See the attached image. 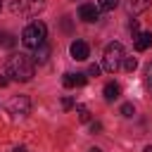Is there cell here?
Segmentation results:
<instances>
[{
  "label": "cell",
  "mask_w": 152,
  "mask_h": 152,
  "mask_svg": "<svg viewBox=\"0 0 152 152\" xmlns=\"http://www.w3.org/2000/svg\"><path fill=\"white\" fill-rule=\"evenodd\" d=\"M45 36H48V26H45L43 21H31V24L21 31V43H24L26 48L36 50V48H40V45L45 43Z\"/></svg>",
  "instance_id": "2"
},
{
  "label": "cell",
  "mask_w": 152,
  "mask_h": 152,
  "mask_svg": "<svg viewBox=\"0 0 152 152\" xmlns=\"http://www.w3.org/2000/svg\"><path fill=\"white\" fill-rule=\"evenodd\" d=\"M142 152H152V145H147V147H145V150H142Z\"/></svg>",
  "instance_id": "25"
},
{
  "label": "cell",
  "mask_w": 152,
  "mask_h": 152,
  "mask_svg": "<svg viewBox=\"0 0 152 152\" xmlns=\"http://www.w3.org/2000/svg\"><path fill=\"white\" fill-rule=\"evenodd\" d=\"M50 52H52V50H50L48 43H43L40 48H36V50H33V64H45L48 57H50Z\"/></svg>",
  "instance_id": "9"
},
{
  "label": "cell",
  "mask_w": 152,
  "mask_h": 152,
  "mask_svg": "<svg viewBox=\"0 0 152 152\" xmlns=\"http://www.w3.org/2000/svg\"><path fill=\"white\" fill-rule=\"evenodd\" d=\"M116 5H119V0H97V7H100V10H104V12L116 10Z\"/></svg>",
  "instance_id": "14"
},
{
  "label": "cell",
  "mask_w": 152,
  "mask_h": 152,
  "mask_svg": "<svg viewBox=\"0 0 152 152\" xmlns=\"http://www.w3.org/2000/svg\"><path fill=\"white\" fill-rule=\"evenodd\" d=\"M145 83H147V88L152 90V62H150L147 69H145Z\"/></svg>",
  "instance_id": "17"
},
{
  "label": "cell",
  "mask_w": 152,
  "mask_h": 152,
  "mask_svg": "<svg viewBox=\"0 0 152 152\" xmlns=\"http://www.w3.org/2000/svg\"><path fill=\"white\" fill-rule=\"evenodd\" d=\"M7 109H10L12 114L24 116V114H28V112H31V100H28L26 95H14V97L7 102Z\"/></svg>",
  "instance_id": "4"
},
{
  "label": "cell",
  "mask_w": 152,
  "mask_h": 152,
  "mask_svg": "<svg viewBox=\"0 0 152 152\" xmlns=\"http://www.w3.org/2000/svg\"><path fill=\"white\" fill-rule=\"evenodd\" d=\"M14 152H26V147H24V145H17V147H14Z\"/></svg>",
  "instance_id": "23"
},
{
  "label": "cell",
  "mask_w": 152,
  "mask_h": 152,
  "mask_svg": "<svg viewBox=\"0 0 152 152\" xmlns=\"http://www.w3.org/2000/svg\"><path fill=\"white\" fill-rule=\"evenodd\" d=\"M121 114H124L126 119H131V116L135 114V107H133L131 102H126V104H121Z\"/></svg>",
  "instance_id": "16"
},
{
  "label": "cell",
  "mask_w": 152,
  "mask_h": 152,
  "mask_svg": "<svg viewBox=\"0 0 152 152\" xmlns=\"http://www.w3.org/2000/svg\"><path fill=\"white\" fill-rule=\"evenodd\" d=\"M88 152H102V150H100V147H90Z\"/></svg>",
  "instance_id": "24"
},
{
  "label": "cell",
  "mask_w": 152,
  "mask_h": 152,
  "mask_svg": "<svg viewBox=\"0 0 152 152\" xmlns=\"http://www.w3.org/2000/svg\"><path fill=\"white\" fill-rule=\"evenodd\" d=\"M88 74H90V76H100V66H97V64H90V66H88Z\"/></svg>",
  "instance_id": "20"
},
{
  "label": "cell",
  "mask_w": 152,
  "mask_h": 152,
  "mask_svg": "<svg viewBox=\"0 0 152 152\" xmlns=\"http://www.w3.org/2000/svg\"><path fill=\"white\" fill-rule=\"evenodd\" d=\"M135 66H138V59L135 57H124V69L126 71H135Z\"/></svg>",
  "instance_id": "15"
},
{
  "label": "cell",
  "mask_w": 152,
  "mask_h": 152,
  "mask_svg": "<svg viewBox=\"0 0 152 152\" xmlns=\"http://www.w3.org/2000/svg\"><path fill=\"white\" fill-rule=\"evenodd\" d=\"M128 28H131V36H133V38H138V33H140V26H138V21H135V19L131 21V26H128Z\"/></svg>",
  "instance_id": "18"
},
{
  "label": "cell",
  "mask_w": 152,
  "mask_h": 152,
  "mask_svg": "<svg viewBox=\"0 0 152 152\" xmlns=\"http://www.w3.org/2000/svg\"><path fill=\"white\" fill-rule=\"evenodd\" d=\"M69 52H71V57H74L76 62H83V59H88L90 48H88V43H86V40H74V43H71V48H69Z\"/></svg>",
  "instance_id": "6"
},
{
  "label": "cell",
  "mask_w": 152,
  "mask_h": 152,
  "mask_svg": "<svg viewBox=\"0 0 152 152\" xmlns=\"http://www.w3.org/2000/svg\"><path fill=\"white\" fill-rule=\"evenodd\" d=\"M0 7H2V0H0Z\"/></svg>",
  "instance_id": "26"
},
{
  "label": "cell",
  "mask_w": 152,
  "mask_h": 152,
  "mask_svg": "<svg viewBox=\"0 0 152 152\" xmlns=\"http://www.w3.org/2000/svg\"><path fill=\"white\" fill-rule=\"evenodd\" d=\"M33 74H36V64H33V59L28 57V55H12L10 57V62H7V76H12L14 81H21V83H26V81H31L33 78Z\"/></svg>",
  "instance_id": "1"
},
{
  "label": "cell",
  "mask_w": 152,
  "mask_h": 152,
  "mask_svg": "<svg viewBox=\"0 0 152 152\" xmlns=\"http://www.w3.org/2000/svg\"><path fill=\"white\" fill-rule=\"evenodd\" d=\"M121 64H124V45H121V43H109V45L104 48V57H102L104 71L116 74V71L121 69Z\"/></svg>",
  "instance_id": "3"
},
{
  "label": "cell",
  "mask_w": 152,
  "mask_h": 152,
  "mask_svg": "<svg viewBox=\"0 0 152 152\" xmlns=\"http://www.w3.org/2000/svg\"><path fill=\"white\" fill-rule=\"evenodd\" d=\"M100 131H102V124L100 121H93L90 124V133H100Z\"/></svg>",
  "instance_id": "21"
},
{
  "label": "cell",
  "mask_w": 152,
  "mask_h": 152,
  "mask_svg": "<svg viewBox=\"0 0 152 152\" xmlns=\"http://www.w3.org/2000/svg\"><path fill=\"white\" fill-rule=\"evenodd\" d=\"M0 45L2 48H14L17 45V38L12 33H0Z\"/></svg>",
  "instance_id": "12"
},
{
  "label": "cell",
  "mask_w": 152,
  "mask_h": 152,
  "mask_svg": "<svg viewBox=\"0 0 152 152\" xmlns=\"http://www.w3.org/2000/svg\"><path fill=\"white\" fill-rule=\"evenodd\" d=\"M78 17H81L83 21L93 24V21H97V19H100V7H95L93 2H83V5L78 7Z\"/></svg>",
  "instance_id": "5"
},
{
  "label": "cell",
  "mask_w": 152,
  "mask_h": 152,
  "mask_svg": "<svg viewBox=\"0 0 152 152\" xmlns=\"http://www.w3.org/2000/svg\"><path fill=\"white\" fill-rule=\"evenodd\" d=\"M5 86H7V78H5V76H0V88H5Z\"/></svg>",
  "instance_id": "22"
},
{
  "label": "cell",
  "mask_w": 152,
  "mask_h": 152,
  "mask_svg": "<svg viewBox=\"0 0 152 152\" xmlns=\"http://www.w3.org/2000/svg\"><path fill=\"white\" fill-rule=\"evenodd\" d=\"M86 74H64V78H62V83H64V88H81V86H86Z\"/></svg>",
  "instance_id": "7"
},
{
  "label": "cell",
  "mask_w": 152,
  "mask_h": 152,
  "mask_svg": "<svg viewBox=\"0 0 152 152\" xmlns=\"http://www.w3.org/2000/svg\"><path fill=\"white\" fill-rule=\"evenodd\" d=\"M76 114H78V121H90V112H88V107L86 104H76Z\"/></svg>",
  "instance_id": "13"
},
{
  "label": "cell",
  "mask_w": 152,
  "mask_h": 152,
  "mask_svg": "<svg viewBox=\"0 0 152 152\" xmlns=\"http://www.w3.org/2000/svg\"><path fill=\"white\" fill-rule=\"evenodd\" d=\"M119 95H121V88H119V83L109 81V83L104 86V100H107V102H114Z\"/></svg>",
  "instance_id": "11"
},
{
  "label": "cell",
  "mask_w": 152,
  "mask_h": 152,
  "mask_svg": "<svg viewBox=\"0 0 152 152\" xmlns=\"http://www.w3.org/2000/svg\"><path fill=\"white\" fill-rule=\"evenodd\" d=\"M150 7V0H126V10H128V14H140V12H145Z\"/></svg>",
  "instance_id": "8"
},
{
  "label": "cell",
  "mask_w": 152,
  "mask_h": 152,
  "mask_svg": "<svg viewBox=\"0 0 152 152\" xmlns=\"http://www.w3.org/2000/svg\"><path fill=\"white\" fill-rule=\"evenodd\" d=\"M74 107V100L71 97H62V109H71Z\"/></svg>",
  "instance_id": "19"
},
{
  "label": "cell",
  "mask_w": 152,
  "mask_h": 152,
  "mask_svg": "<svg viewBox=\"0 0 152 152\" xmlns=\"http://www.w3.org/2000/svg\"><path fill=\"white\" fill-rule=\"evenodd\" d=\"M150 45H152V31L138 33V38H135V50H138V52H145Z\"/></svg>",
  "instance_id": "10"
}]
</instances>
